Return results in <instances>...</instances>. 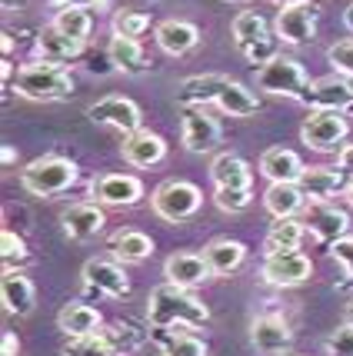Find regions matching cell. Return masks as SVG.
<instances>
[{
	"label": "cell",
	"mask_w": 353,
	"mask_h": 356,
	"mask_svg": "<svg viewBox=\"0 0 353 356\" xmlns=\"http://www.w3.org/2000/svg\"><path fill=\"white\" fill-rule=\"evenodd\" d=\"M227 3H237V0H227Z\"/></svg>",
	"instance_id": "11a10c76"
},
{
	"label": "cell",
	"mask_w": 353,
	"mask_h": 356,
	"mask_svg": "<svg viewBox=\"0 0 353 356\" xmlns=\"http://www.w3.org/2000/svg\"><path fill=\"white\" fill-rule=\"evenodd\" d=\"M304 160L287 150V147H270L267 154L260 156V173L270 180V184H297L304 177Z\"/></svg>",
	"instance_id": "cb8c5ba5"
},
{
	"label": "cell",
	"mask_w": 353,
	"mask_h": 356,
	"mask_svg": "<svg viewBox=\"0 0 353 356\" xmlns=\"http://www.w3.org/2000/svg\"><path fill=\"white\" fill-rule=\"evenodd\" d=\"M263 207L274 220H287L297 217L307 207V197H304L300 184H270L267 193H263Z\"/></svg>",
	"instance_id": "83f0119b"
},
{
	"label": "cell",
	"mask_w": 353,
	"mask_h": 356,
	"mask_svg": "<svg viewBox=\"0 0 353 356\" xmlns=\"http://www.w3.org/2000/svg\"><path fill=\"white\" fill-rule=\"evenodd\" d=\"M110 253L120 264H143L154 253V240L140 230H117L110 236Z\"/></svg>",
	"instance_id": "f1b7e54d"
},
{
	"label": "cell",
	"mask_w": 353,
	"mask_h": 356,
	"mask_svg": "<svg viewBox=\"0 0 353 356\" xmlns=\"http://www.w3.org/2000/svg\"><path fill=\"white\" fill-rule=\"evenodd\" d=\"M100 337L110 343L113 356H117V353H130V350L140 343V333L130 323H113V326H107V330H100Z\"/></svg>",
	"instance_id": "74e56055"
},
{
	"label": "cell",
	"mask_w": 353,
	"mask_h": 356,
	"mask_svg": "<svg viewBox=\"0 0 353 356\" xmlns=\"http://www.w3.org/2000/svg\"><path fill=\"white\" fill-rule=\"evenodd\" d=\"M0 260H3V270H20L31 264V250L24 243V236H17L14 230L0 233Z\"/></svg>",
	"instance_id": "d590c367"
},
{
	"label": "cell",
	"mask_w": 353,
	"mask_h": 356,
	"mask_svg": "<svg viewBox=\"0 0 353 356\" xmlns=\"http://www.w3.org/2000/svg\"><path fill=\"white\" fill-rule=\"evenodd\" d=\"M87 117L93 124L110 127V130H120L123 137L137 134L140 130V107L130 100V97H120V93H110V97H100L97 104L87 107Z\"/></svg>",
	"instance_id": "ba28073f"
},
{
	"label": "cell",
	"mask_w": 353,
	"mask_h": 356,
	"mask_svg": "<svg viewBox=\"0 0 353 356\" xmlns=\"http://www.w3.org/2000/svg\"><path fill=\"white\" fill-rule=\"evenodd\" d=\"M327 353L330 356H353V326H340V330H334L330 337H327Z\"/></svg>",
	"instance_id": "b9f144b4"
},
{
	"label": "cell",
	"mask_w": 353,
	"mask_h": 356,
	"mask_svg": "<svg viewBox=\"0 0 353 356\" xmlns=\"http://www.w3.org/2000/svg\"><path fill=\"white\" fill-rule=\"evenodd\" d=\"M37 57L44 63H70L77 60L80 54H84V40H74V37H67L61 33L57 27H44V31L37 33Z\"/></svg>",
	"instance_id": "603a6c76"
},
{
	"label": "cell",
	"mask_w": 353,
	"mask_h": 356,
	"mask_svg": "<svg viewBox=\"0 0 353 356\" xmlns=\"http://www.w3.org/2000/svg\"><path fill=\"white\" fill-rule=\"evenodd\" d=\"M0 160H3V167H10V163L17 160V154H14V147H10V143H3V150H0Z\"/></svg>",
	"instance_id": "7dc6e473"
},
{
	"label": "cell",
	"mask_w": 353,
	"mask_h": 356,
	"mask_svg": "<svg viewBox=\"0 0 353 356\" xmlns=\"http://www.w3.org/2000/svg\"><path fill=\"white\" fill-rule=\"evenodd\" d=\"M220 143V124L203 107L184 110V147L190 154H210Z\"/></svg>",
	"instance_id": "5bb4252c"
},
{
	"label": "cell",
	"mask_w": 353,
	"mask_h": 356,
	"mask_svg": "<svg viewBox=\"0 0 353 356\" xmlns=\"http://www.w3.org/2000/svg\"><path fill=\"white\" fill-rule=\"evenodd\" d=\"M223 83H227V77H220V74L187 77L184 83L177 87V104H180V107H207V104H217Z\"/></svg>",
	"instance_id": "4316f807"
},
{
	"label": "cell",
	"mask_w": 353,
	"mask_h": 356,
	"mask_svg": "<svg viewBox=\"0 0 353 356\" xmlns=\"http://www.w3.org/2000/svg\"><path fill=\"white\" fill-rule=\"evenodd\" d=\"M276 40L290 47H304L313 40L317 33V7L310 0H300V3H290V7H280V14L274 20Z\"/></svg>",
	"instance_id": "9c48e42d"
},
{
	"label": "cell",
	"mask_w": 353,
	"mask_h": 356,
	"mask_svg": "<svg viewBox=\"0 0 353 356\" xmlns=\"http://www.w3.org/2000/svg\"><path fill=\"white\" fill-rule=\"evenodd\" d=\"M297 184L304 190L307 203H330L337 193H343L350 186L347 184V173L337 170V167H307Z\"/></svg>",
	"instance_id": "ac0fdd59"
},
{
	"label": "cell",
	"mask_w": 353,
	"mask_h": 356,
	"mask_svg": "<svg viewBox=\"0 0 353 356\" xmlns=\"http://www.w3.org/2000/svg\"><path fill=\"white\" fill-rule=\"evenodd\" d=\"M77 184V163L67 156H37L20 170V186L31 197H57Z\"/></svg>",
	"instance_id": "3957f363"
},
{
	"label": "cell",
	"mask_w": 353,
	"mask_h": 356,
	"mask_svg": "<svg viewBox=\"0 0 353 356\" xmlns=\"http://www.w3.org/2000/svg\"><path fill=\"white\" fill-rule=\"evenodd\" d=\"M327 60L334 63V70H337L340 77L353 80V40H340L327 50Z\"/></svg>",
	"instance_id": "60d3db41"
},
{
	"label": "cell",
	"mask_w": 353,
	"mask_h": 356,
	"mask_svg": "<svg viewBox=\"0 0 353 356\" xmlns=\"http://www.w3.org/2000/svg\"><path fill=\"white\" fill-rule=\"evenodd\" d=\"M10 74H14V67H10V60H3V67H0V77H3V87L10 83Z\"/></svg>",
	"instance_id": "c3c4849f"
},
{
	"label": "cell",
	"mask_w": 353,
	"mask_h": 356,
	"mask_svg": "<svg viewBox=\"0 0 353 356\" xmlns=\"http://www.w3.org/2000/svg\"><path fill=\"white\" fill-rule=\"evenodd\" d=\"M110 63H113V70H123V74H130V77H137L147 70V57H143V47L140 40H130V37H110Z\"/></svg>",
	"instance_id": "4dcf8cb0"
},
{
	"label": "cell",
	"mask_w": 353,
	"mask_h": 356,
	"mask_svg": "<svg viewBox=\"0 0 353 356\" xmlns=\"http://www.w3.org/2000/svg\"><path fill=\"white\" fill-rule=\"evenodd\" d=\"M276 7H290V3H300V0H274Z\"/></svg>",
	"instance_id": "f907efd6"
},
{
	"label": "cell",
	"mask_w": 353,
	"mask_h": 356,
	"mask_svg": "<svg viewBox=\"0 0 353 356\" xmlns=\"http://www.w3.org/2000/svg\"><path fill=\"white\" fill-rule=\"evenodd\" d=\"M93 203L100 207H134L143 200V184L134 173H104L93 180Z\"/></svg>",
	"instance_id": "8fae6325"
},
{
	"label": "cell",
	"mask_w": 353,
	"mask_h": 356,
	"mask_svg": "<svg viewBox=\"0 0 353 356\" xmlns=\"http://www.w3.org/2000/svg\"><path fill=\"white\" fill-rule=\"evenodd\" d=\"M154 33L160 50L170 54V57H184V54H190L200 44L197 24H190V20H164V24H157Z\"/></svg>",
	"instance_id": "d4e9b609"
},
{
	"label": "cell",
	"mask_w": 353,
	"mask_h": 356,
	"mask_svg": "<svg viewBox=\"0 0 353 356\" xmlns=\"http://www.w3.org/2000/svg\"><path fill=\"white\" fill-rule=\"evenodd\" d=\"M147 31H150V17L147 14H140V10H117L113 14V37L140 40Z\"/></svg>",
	"instance_id": "8d00e7d4"
},
{
	"label": "cell",
	"mask_w": 353,
	"mask_h": 356,
	"mask_svg": "<svg viewBox=\"0 0 353 356\" xmlns=\"http://www.w3.org/2000/svg\"><path fill=\"white\" fill-rule=\"evenodd\" d=\"M337 167L347 177H353V143H347V147H340V154H337Z\"/></svg>",
	"instance_id": "f6af8a7d"
},
{
	"label": "cell",
	"mask_w": 353,
	"mask_h": 356,
	"mask_svg": "<svg viewBox=\"0 0 353 356\" xmlns=\"http://www.w3.org/2000/svg\"><path fill=\"white\" fill-rule=\"evenodd\" d=\"M304 233H307L304 220H297V217L274 220V223H270V230H267V236H263V247H267V253H280V250H300Z\"/></svg>",
	"instance_id": "1f68e13d"
},
{
	"label": "cell",
	"mask_w": 353,
	"mask_h": 356,
	"mask_svg": "<svg viewBox=\"0 0 353 356\" xmlns=\"http://www.w3.org/2000/svg\"><path fill=\"white\" fill-rule=\"evenodd\" d=\"M343 323H347V326H353V303H350V307H347V310H343Z\"/></svg>",
	"instance_id": "681fc988"
},
{
	"label": "cell",
	"mask_w": 353,
	"mask_h": 356,
	"mask_svg": "<svg viewBox=\"0 0 353 356\" xmlns=\"http://www.w3.org/2000/svg\"><path fill=\"white\" fill-rule=\"evenodd\" d=\"M200 203H203V193H200V186L190 184V180H167V184H160L154 193H150L154 213L160 220H167V223H184V220H190L200 210Z\"/></svg>",
	"instance_id": "5b68a950"
},
{
	"label": "cell",
	"mask_w": 353,
	"mask_h": 356,
	"mask_svg": "<svg viewBox=\"0 0 353 356\" xmlns=\"http://www.w3.org/2000/svg\"><path fill=\"white\" fill-rule=\"evenodd\" d=\"M104 223H107V213H104L100 203H77V207H70V210L61 217L63 236L74 240V243L93 240L97 233L104 230Z\"/></svg>",
	"instance_id": "e0dca14e"
},
{
	"label": "cell",
	"mask_w": 353,
	"mask_h": 356,
	"mask_svg": "<svg viewBox=\"0 0 353 356\" xmlns=\"http://www.w3.org/2000/svg\"><path fill=\"white\" fill-rule=\"evenodd\" d=\"M260 273L270 286H300V283H307L313 277V264L300 250H280V253L263 257Z\"/></svg>",
	"instance_id": "52a82bcc"
},
{
	"label": "cell",
	"mask_w": 353,
	"mask_h": 356,
	"mask_svg": "<svg viewBox=\"0 0 353 356\" xmlns=\"http://www.w3.org/2000/svg\"><path fill=\"white\" fill-rule=\"evenodd\" d=\"M50 27H57L61 33H67V37H74V40H84V44H87V33H91V27H93V17L87 14L84 7H61Z\"/></svg>",
	"instance_id": "e575fe53"
},
{
	"label": "cell",
	"mask_w": 353,
	"mask_h": 356,
	"mask_svg": "<svg viewBox=\"0 0 353 356\" xmlns=\"http://www.w3.org/2000/svg\"><path fill=\"white\" fill-rule=\"evenodd\" d=\"M0 300H3V310L10 316H31L33 303H37V290H33L31 277H24V270H3Z\"/></svg>",
	"instance_id": "d6986e66"
},
{
	"label": "cell",
	"mask_w": 353,
	"mask_h": 356,
	"mask_svg": "<svg viewBox=\"0 0 353 356\" xmlns=\"http://www.w3.org/2000/svg\"><path fill=\"white\" fill-rule=\"evenodd\" d=\"M157 343L164 356H207V343L190 337V333H177V330H154Z\"/></svg>",
	"instance_id": "836d02e7"
},
{
	"label": "cell",
	"mask_w": 353,
	"mask_h": 356,
	"mask_svg": "<svg viewBox=\"0 0 353 356\" xmlns=\"http://www.w3.org/2000/svg\"><path fill=\"white\" fill-rule=\"evenodd\" d=\"M120 154L130 167H154L167 156V140L160 134H150V130H137V134L123 137Z\"/></svg>",
	"instance_id": "ffe728a7"
},
{
	"label": "cell",
	"mask_w": 353,
	"mask_h": 356,
	"mask_svg": "<svg viewBox=\"0 0 353 356\" xmlns=\"http://www.w3.org/2000/svg\"><path fill=\"white\" fill-rule=\"evenodd\" d=\"M347 113H350V117H353V104H350V110H347Z\"/></svg>",
	"instance_id": "db71d44e"
},
{
	"label": "cell",
	"mask_w": 353,
	"mask_h": 356,
	"mask_svg": "<svg viewBox=\"0 0 353 356\" xmlns=\"http://www.w3.org/2000/svg\"><path fill=\"white\" fill-rule=\"evenodd\" d=\"M330 257L343 264V270H347V277H350V283H353V236H350V233L330 247Z\"/></svg>",
	"instance_id": "7bdbcfd3"
},
{
	"label": "cell",
	"mask_w": 353,
	"mask_h": 356,
	"mask_svg": "<svg viewBox=\"0 0 353 356\" xmlns=\"http://www.w3.org/2000/svg\"><path fill=\"white\" fill-rule=\"evenodd\" d=\"M147 320L154 330H177V326L197 330V326L210 323V310L190 290H180L173 283H160L147 296Z\"/></svg>",
	"instance_id": "6da1fadb"
},
{
	"label": "cell",
	"mask_w": 353,
	"mask_h": 356,
	"mask_svg": "<svg viewBox=\"0 0 353 356\" xmlns=\"http://www.w3.org/2000/svg\"><path fill=\"white\" fill-rule=\"evenodd\" d=\"M61 356H113L110 343L97 333V337H80V340H70L63 346Z\"/></svg>",
	"instance_id": "f35d334b"
},
{
	"label": "cell",
	"mask_w": 353,
	"mask_h": 356,
	"mask_svg": "<svg viewBox=\"0 0 353 356\" xmlns=\"http://www.w3.org/2000/svg\"><path fill=\"white\" fill-rule=\"evenodd\" d=\"M347 130L350 124H347L343 110H310L307 120L300 124V140L317 154H334L347 140Z\"/></svg>",
	"instance_id": "8992f818"
},
{
	"label": "cell",
	"mask_w": 353,
	"mask_h": 356,
	"mask_svg": "<svg viewBox=\"0 0 353 356\" xmlns=\"http://www.w3.org/2000/svg\"><path fill=\"white\" fill-rule=\"evenodd\" d=\"M20 353V340H17L14 330H3V337H0V356H17Z\"/></svg>",
	"instance_id": "ee69618b"
},
{
	"label": "cell",
	"mask_w": 353,
	"mask_h": 356,
	"mask_svg": "<svg viewBox=\"0 0 353 356\" xmlns=\"http://www.w3.org/2000/svg\"><path fill=\"white\" fill-rule=\"evenodd\" d=\"M210 180H214L217 186H227V190H250L253 170H250V163H246L244 156L220 154V156H214V163H210Z\"/></svg>",
	"instance_id": "484cf974"
},
{
	"label": "cell",
	"mask_w": 353,
	"mask_h": 356,
	"mask_svg": "<svg viewBox=\"0 0 353 356\" xmlns=\"http://www.w3.org/2000/svg\"><path fill=\"white\" fill-rule=\"evenodd\" d=\"M214 203L223 210V213H244L246 207L253 203V193H250V190H227V186H217Z\"/></svg>",
	"instance_id": "ab89813d"
},
{
	"label": "cell",
	"mask_w": 353,
	"mask_h": 356,
	"mask_svg": "<svg viewBox=\"0 0 353 356\" xmlns=\"http://www.w3.org/2000/svg\"><path fill=\"white\" fill-rule=\"evenodd\" d=\"M14 3H20V0H3V7H14Z\"/></svg>",
	"instance_id": "f5cc1de1"
},
{
	"label": "cell",
	"mask_w": 353,
	"mask_h": 356,
	"mask_svg": "<svg viewBox=\"0 0 353 356\" xmlns=\"http://www.w3.org/2000/svg\"><path fill=\"white\" fill-rule=\"evenodd\" d=\"M84 286L97 296H113V300L130 296V280L123 273V266H117L113 260H87L84 264Z\"/></svg>",
	"instance_id": "7c38bea8"
},
{
	"label": "cell",
	"mask_w": 353,
	"mask_h": 356,
	"mask_svg": "<svg viewBox=\"0 0 353 356\" xmlns=\"http://www.w3.org/2000/svg\"><path fill=\"white\" fill-rule=\"evenodd\" d=\"M304 104H310V110H350L353 83L347 77H340V74L310 80V90L304 97Z\"/></svg>",
	"instance_id": "9a60e30c"
},
{
	"label": "cell",
	"mask_w": 353,
	"mask_h": 356,
	"mask_svg": "<svg viewBox=\"0 0 353 356\" xmlns=\"http://www.w3.org/2000/svg\"><path fill=\"white\" fill-rule=\"evenodd\" d=\"M347 200H350V207H353V180H350V186H347Z\"/></svg>",
	"instance_id": "816d5d0a"
},
{
	"label": "cell",
	"mask_w": 353,
	"mask_h": 356,
	"mask_svg": "<svg viewBox=\"0 0 353 356\" xmlns=\"http://www.w3.org/2000/svg\"><path fill=\"white\" fill-rule=\"evenodd\" d=\"M270 37V27H267V20H263L257 10H244V14H237L233 20V44L240 47V54L250 50L253 44H260Z\"/></svg>",
	"instance_id": "d6a6232c"
},
{
	"label": "cell",
	"mask_w": 353,
	"mask_h": 356,
	"mask_svg": "<svg viewBox=\"0 0 353 356\" xmlns=\"http://www.w3.org/2000/svg\"><path fill=\"white\" fill-rule=\"evenodd\" d=\"M57 330L70 340H80V337H97L104 330V316L100 310H93L91 303H67L61 313H57Z\"/></svg>",
	"instance_id": "44dd1931"
},
{
	"label": "cell",
	"mask_w": 353,
	"mask_h": 356,
	"mask_svg": "<svg viewBox=\"0 0 353 356\" xmlns=\"http://www.w3.org/2000/svg\"><path fill=\"white\" fill-rule=\"evenodd\" d=\"M253 83H257V90L287 97V100H304L310 90V77L304 70V63L293 60V57H274L270 63L257 67Z\"/></svg>",
	"instance_id": "277c9868"
},
{
	"label": "cell",
	"mask_w": 353,
	"mask_h": 356,
	"mask_svg": "<svg viewBox=\"0 0 353 356\" xmlns=\"http://www.w3.org/2000/svg\"><path fill=\"white\" fill-rule=\"evenodd\" d=\"M14 90L24 100H37V104H50V100H63L74 90V77L61 63H27L17 70Z\"/></svg>",
	"instance_id": "7a4b0ae2"
},
{
	"label": "cell",
	"mask_w": 353,
	"mask_h": 356,
	"mask_svg": "<svg viewBox=\"0 0 353 356\" xmlns=\"http://www.w3.org/2000/svg\"><path fill=\"white\" fill-rule=\"evenodd\" d=\"M203 260L210 266L214 277H230L237 273L246 260V247L240 240H230V236H220V240H210L203 247Z\"/></svg>",
	"instance_id": "7402d4cb"
},
{
	"label": "cell",
	"mask_w": 353,
	"mask_h": 356,
	"mask_svg": "<svg viewBox=\"0 0 353 356\" xmlns=\"http://www.w3.org/2000/svg\"><path fill=\"white\" fill-rule=\"evenodd\" d=\"M250 343L260 356H290V343L293 333L283 316L276 313H263L250 323Z\"/></svg>",
	"instance_id": "30bf717a"
},
{
	"label": "cell",
	"mask_w": 353,
	"mask_h": 356,
	"mask_svg": "<svg viewBox=\"0 0 353 356\" xmlns=\"http://www.w3.org/2000/svg\"><path fill=\"white\" fill-rule=\"evenodd\" d=\"M57 7H84V10H93V7H107V0H54Z\"/></svg>",
	"instance_id": "bcb514c9"
},
{
	"label": "cell",
	"mask_w": 353,
	"mask_h": 356,
	"mask_svg": "<svg viewBox=\"0 0 353 356\" xmlns=\"http://www.w3.org/2000/svg\"><path fill=\"white\" fill-rule=\"evenodd\" d=\"M217 107L223 110V113H230V117H253V113L260 110V100L253 97V90H250L246 83L227 77L223 90L217 97Z\"/></svg>",
	"instance_id": "f546056e"
},
{
	"label": "cell",
	"mask_w": 353,
	"mask_h": 356,
	"mask_svg": "<svg viewBox=\"0 0 353 356\" xmlns=\"http://www.w3.org/2000/svg\"><path fill=\"white\" fill-rule=\"evenodd\" d=\"M164 277H167V283L180 286V290H194V286H200V283H207L214 273H210V266H207V260H203V253H190V250H184V253H170L167 257Z\"/></svg>",
	"instance_id": "2e32d148"
},
{
	"label": "cell",
	"mask_w": 353,
	"mask_h": 356,
	"mask_svg": "<svg viewBox=\"0 0 353 356\" xmlns=\"http://www.w3.org/2000/svg\"><path fill=\"white\" fill-rule=\"evenodd\" d=\"M304 223H307V230L313 233L320 243H327V247H334V243L343 240L347 230H350V217H347L343 210H337V207H330V203H307Z\"/></svg>",
	"instance_id": "4fadbf2b"
}]
</instances>
